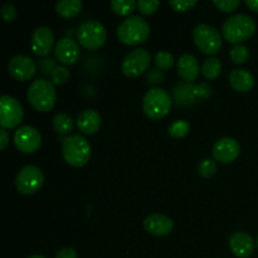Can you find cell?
Returning a JSON list of instances; mask_svg holds the SVG:
<instances>
[{
	"label": "cell",
	"instance_id": "cell-24",
	"mask_svg": "<svg viewBox=\"0 0 258 258\" xmlns=\"http://www.w3.org/2000/svg\"><path fill=\"white\" fill-rule=\"evenodd\" d=\"M110 7L117 15L127 17V15H131L138 4L134 0H113L110 3Z\"/></svg>",
	"mask_w": 258,
	"mask_h": 258
},
{
	"label": "cell",
	"instance_id": "cell-25",
	"mask_svg": "<svg viewBox=\"0 0 258 258\" xmlns=\"http://www.w3.org/2000/svg\"><path fill=\"white\" fill-rule=\"evenodd\" d=\"M154 62L159 70L168 71L174 66V55L166 50H159L154 55Z\"/></svg>",
	"mask_w": 258,
	"mask_h": 258
},
{
	"label": "cell",
	"instance_id": "cell-11",
	"mask_svg": "<svg viewBox=\"0 0 258 258\" xmlns=\"http://www.w3.org/2000/svg\"><path fill=\"white\" fill-rule=\"evenodd\" d=\"M14 144L19 151L33 154L42 145V136L35 127L30 125L20 126L14 133Z\"/></svg>",
	"mask_w": 258,
	"mask_h": 258
},
{
	"label": "cell",
	"instance_id": "cell-33",
	"mask_svg": "<svg viewBox=\"0 0 258 258\" xmlns=\"http://www.w3.org/2000/svg\"><path fill=\"white\" fill-rule=\"evenodd\" d=\"M2 17L8 23L14 22L15 18H17V8L10 3H7L2 7Z\"/></svg>",
	"mask_w": 258,
	"mask_h": 258
},
{
	"label": "cell",
	"instance_id": "cell-10",
	"mask_svg": "<svg viewBox=\"0 0 258 258\" xmlns=\"http://www.w3.org/2000/svg\"><path fill=\"white\" fill-rule=\"evenodd\" d=\"M24 111L17 98L9 95L0 97V126L2 128H15L20 125Z\"/></svg>",
	"mask_w": 258,
	"mask_h": 258
},
{
	"label": "cell",
	"instance_id": "cell-29",
	"mask_svg": "<svg viewBox=\"0 0 258 258\" xmlns=\"http://www.w3.org/2000/svg\"><path fill=\"white\" fill-rule=\"evenodd\" d=\"M217 171V164L216 161L212 159H204L199 163L198 165V173L199 175L203 178H212Z\"/></svg>",
	"mask_w": 258,
	"mask_h": 258
},
{
	"label": "cell",
	"instance_id": "cell-17",
	"mask_svg": "<svg viewBox=\"0 0 258 258\" xmlns=\"http://www.w3.org/2000/svg\"><path fill=\"white\" fill-rule=\"evenodd\" d=\"M144 227H145L149 233L154 234V236L163 237L168 236L173 232L174 222L168 216L156 213L146 217L145 221H144Z\"/></svg>",
	"mask_w": 258,
	"mask_h": 258
},
{
	"label": "cell",
	"instance_id": "cell-18",
	"mask_svg": "<svg viewBox=\"0 0 258 258\" xmlns=\"http://www.w3.org/2000/svg\"><path fill=\"white\" fill-rule=\"evenodd\" d=\"M176 71L185 82H193L198 77L201 66H199L198 59L193 54L185 53L179 57L178 62H176Z\"/></svg>",
	"mask_w": 258,
	"mask_h": 258
},
{
	"label": "cell",
	"instance_id": "cell-22",
	"mask_svg": "<svg viewBox=\"0 0 258 258\" xmlns=\"http://www.w3.org/2000/svg\"><path fill=\"white\" fill-rule=\"evenodd\" d=\"M52 127L59 135H66V134H70L73 130L75 121H73V118L68 113H55L52 118Z\"/></svg>",
	"mask_w": 258,
	"mask_h": 258
},
{
	"label": "cell",
	"instance_id": "cell-31",
	"mask_svg": "<svg viewBox=\"0 0 258 258\" xmlns=\"http://www.w3.org/2000/svg\"><path fill=\"white\" fill-rule=\"evenodd\" d=\"M169 4L176 12L184 13L188 12V10H190L193 8L197 4V0H170Z\"/></svg>",
	"mask_w": 258,
	"mask_h": 258
},
{
	"label": "cell",
	"instance_id": "cell-13",
	"mask_svg": "<svg viewBox=\"0 0 258 258\" xmlns=\"http://www.w3.org/2000/svg\"><path fill=\"white\" fill-rule=\"evenodd\" d=\"M53 44H54V34L50 28L42 25L33 32L30 47L33 53L38 57H47L52 50Z\"/></svg>",
	"mask_w": 258,
	"mask_h": 258
},
{
	"label": "cell",
	"instance_id": "cell-23",
	"mask_svg": "<svg viewBox=\"0 0 258 258\" xmlns=\"http://www.w3.org/2000/svg\"><path fill=\"white\" fill-rule=\"evenodd\" d=\"M222 71V63L219 58L209 57L202 64V73L207 80H216Z\"/></svg>",
	"mask_w": 258,
	"mask_h": 258
},
{
	"label": "cell",
	"instance_id": "cell-14",
	"mask_svg": "<svg viewBox=\"0 0 258 258\" xmlns=\"http://www.w3.org/2000/svg\"><path fill=\"white\" fill-rule=\"evenodd\" d=\"M214 160L228 164L236 160L239 155V144L233 138H222L213 145L212 149Z\"/></svg>",
	"mask_w": 258,
	"mask_h": 258
},
{
	"label": "cell",
	"instance_id": "cell-1",
	"mask_svg": "<svg viewBox=\"0 0 258 258\" xmlns=\"http://www.w3.org/2000/svg\"><path fill=\"white\" fill-rule=\"evenodd\" d=\"M92 155V148L85 136L81 134H71L62 139V156L67 164L81 168L88 163Z\"/></svg>",
	"mask_w": 258,
	"mask_h": 258
},
{
	"label": "cell",
	"instance_id": "cell-12",
	"mask_svg": "<svg viewBox=\"0 0 258 258\" xmlns=\"http://www.w3.org/2000/svg\"><path fill=\"white\" fill-rule=\"evenodd\" d=\"M10 76L18 81H28L37 73V64L30 57L25 54H18L10 59L8 64Z\"/></svg>",
	"mask_w": 258,
	"mask_h": 258
},
{
	"label": "cell",
	"instance_id": "cell-37",
	"mask_svg": "<svg viewBox=\"0 0 258 258\" xmlns=\"http://www.w3.org/2000/svg\"><path fill=\"white\" fill-rule=\"evenodd\" d=\"M8 144H9V134H8V131L5 128H2L0 130V149L5 150Z\"/></svg>",
	"mask_w": 258,
	"mask_h": 258
},
{
	"label": "cell",
	"instance_id": "cell-34",
	"mask_svg": "<svg viewBox=\"0 0 258 258\" xmlns=\"http://www.w3.org/2000/svg\"><path fill=\"white\" fill-rule=\"evenodd\" d=\"M39 67L40 71H42L44 75H50L57 66H55L54 59H52V58H44V59L39 62Z\"/></svg>",
	"mask_w": 258,
	"mask_h": 258
},
{
	"label": "cell",
	"instance_id": "cell-28",
	"mask_svg": "<svg viewBox=\"0 0 258 258\" xmlns=\"http://www.w3.org/2000/svg\"><path fill=\"white\" fill-rule=\"evenodd\" d=\"M70 71L64 66H57V67L53 70V72L50 73V82L53 85H63V83L67 82L70 80Z\"/></svg>",
	"mask_w": 258,
	"mask_h": 258
},
{
	"label": "cell",
	"instance_id": "cell-21",
	"mask_svg": "<svg viewBox=\"0 0 258 258\" xmlns=\"http://www.w3.org/2000/svg\"><path fill=\"white\" fill-rule=\"evenodd\" d=\"M82 2L81 0H59L55 4V12L62 18H75L82 10Z\"/></svg>",
	"mask_w": 258,
	"mask_h": 258
},
{
	"label": "cell",
	"instance_id": "cell-19",
	"mask_svg": "<svg viewBox=\"0 0 258 258\" xmlns=\"http://www.w3.org/2000/svg\"><path fill=\"white\" fill-rule=\"evenodd\" d=\"M101 115L93 108H86L78 115L77 127L83 135H93L101 127Z\"/></svg>",
	"mask_w": 258,
	"mask_h": 258
},
{
	"label": "cell",
	"instance_id": "cell-7",
	"mask_svg": "<svg viewBox=\"0 0 258 258\" xmlns=\"http://www.w3.org/2000/svg\"><path fill=\"white\" fill-rule=\"evenodd\" d=\"M193 39L197 47L204 54L218 53L222 48V35L214 27L208 24H198L193 30Z\"/></svg>",
	"mask_w": 258,
	"mask_h": 258
},
{
	"label": "cell",
	"instance_id": "cell-36",
	"mask_svg": "<svg viewBox=\"0 0 258 258\" xmlns=\"http://www.w3.org/2000/svg\"><path fill=\"white\" fill-rule=\"evenodd\" d=\"M54 258H78V256L75 249L71 248V247H64L57 252Z\"/></svg>",
	"mask_w": 258,
	"mask_h": 258
},
{
	"label": "cell",
	"instance_id": "cell-40",
	"mask_svg": "<svg viewBox=\"0 0 258 258\" xmlns=\"http://www.w3.org/2000/svg\"><path fill=\"white\" fill-rule=\"evenodd\" d=\"M257 248H258V237H257Z\"/></svg>",
	"mask_w": 258,
	"mask_h": 258
},
{
	"label": "cell",
	"instance_id": "cell-26",
	"mask_svg": "<svg viewBox=\"0 0 258 258\" xmlns=\"http://www.w3.org/2000/svg\"><path fill=\"white\" fill-rule=\"evenodd\" d=\"M229 57L236 64H244L249 58V49L244 44H237L229 52Z\"/></svg>",
	"mask_w": 258,
	"mask_h": 258
},
{
	"label": "cell",
	"instance_id": "cell-35",
	"mask_svg": "<svg viewBox=\"0 0 258 258\" xmlns=\"http://www.w3.org/2000/svg\"><path fill=\"white\" fill-rule=\"evenodd\" d=\"M211 93H212V88L209 87L207 83H202V85L194 86V95H196L197 97L207 98Z\"/></svg>",
	"mask_w": 258,
	"mask_h": 258
},
{
	"label": "cell",
	"instance_id": "cell-30",
	"mask_svg": "<svg viewBox=\"0 0 258 258\" xmlns=\"http://www.w3.org/2000/svg\"><path fill=\"white\" fill-rule=\"evenodd\" d=\"M139 12L143 15H151L158 10L160 3L158 0H139L138 3Z\"/></svg>",
	"mask_w": 258,
	"mask_h": 258
},
{
	"label": "cell",
	"instance_id": "cell-38",
	"mask_svg": "<svg viewBox=\"0 0 258 258\" xmlns=\"http://www.w3.org/2000/svg\"><path fill=\"white\" fill-rule=\"evenodd\" d=\"M246 5L253 12L258 13V0H247Z\"/></svg>",
	"mask_w": 258,
	"mask_h": 258
},
{
	"label": "cell",
	"instance_id": "cell-27",
	"mask_svg": "<svg viewBox=\"0 0 258 258\" xmlns=\"http://www.w3.org/2000/svg\"><path fill=\"white\" fill-rule=\"evenodd\" d=\"M190 130V125L185 120H178L171 123L168 128L169 135L173 138H184Z\"/></svg>",
	"mask_w": 258,
	"mask_h": 258
},
{
	"label": "cell",
	"instance_id": "cell-4",
	"mask_svg": "<svg viewBox=\"0 0 258 258\" xmlns=\"http://www.w3.org/2000/svg\"><path fill=\"white\" fill-rule=\"evenodd\" d=\"M150 34V25L139 15H131L120 23L117 27V38L126 45H136L144 43Z\"/></svg>",
	"mask_w": 258,
	"mask_h": 258
},
{
	"label": "cell",
	"instance_id": "cell-9",
	"mask_svg": "<svg viewBox=\"0 0 258 258\" xmlns=\"http://www.w3.org/2000/svg\"><path fill=\"white\" fill-rule=\"evenodd\" d=\"M151 64V55L144 48H136L123 58L121 70L126 77L135 78L145 73Z\"/></svg>",
	"mask_w": 258,
	"mask_h": 258
},
{
	"label": "cell",
	"instance_id": "cell-16",
	"mask_svg": "<svg viewBox=\"0 0 258 258\" xmlns=\"http://www.w3.org/2000/svg\"><path fill=\"white\" fill-rule=\"evenodd\" d=\"M229 248L238 258H248L254 252V241L246 232H236L229 238Z\"/></svg>",
	"mask_w": 258,
	"mask_h": 258
},
{
	"label": "cell",
	"instance_id": "cell-6",
	"mask_svg": "<svg viewBox=\"0 0 258 258\" xmlns=\"http://www.w3.org/2000/svg\"><path fill=\"white\" fill-rule=\"evenodd\" d=\"M77 39L86 49L96 50L106 43L107 30L102 23L97 20H87L78 27Z\"/></svg>",
	"mask_w": 258,
	"mask_h": 258
},
{
	"label": "cell",
	"instance_id": "cell-20",
	"mask_svg": "<svg viewBox=\"0 0 258 258\" xmlns=\"http://www.w3.org/2000/svg\"><path fill=\"white\" fill-rule=\"evenodd\" d=\"M229 85L237 92H248L254 86V77L247 70H234L229 73Z\"/></svg>",
	"mask_w": 258,
	"mask_h": 258
},
{
	"label": "cell",
	"instance_id": "cell-8",
	"mask_svg": "<svg viewBox=\"0 0 258 258\" xmlns=\"http://www.w3.org/2000/svg\"><path fill=\"white\" fill-rule=\"evenodd\" d=\"M44 183L43 171L35 165H27L18 173L15 179V186L18 191L24 196H32L37 193Z\"/></svg>",
	"mask_w": 258,
	"mask_h": 258
},
{
	"label": "cell",
	"instance_id": "cell-5",
	"mask_svg": "<svg viewBox=\"0 0 258 258\" xmlns=\"http://www.w3.org/2000/svg\"><path fill=\"white\" fill-rule=\"evenodd\" d=\"M173 101L170 95L160 87L150 88L144 96L143 110L151 120L164 118L170 111Z\"/></svg>",
	"mask_w": 258,
	"mask_h": 258
},
{
	"label": "cell",
	"instance_id": "cell-39",
	"mask_svg": "<svg viewBox=\"0 0 258 258\" xmlns=\"http://www.w3.org/2000/svg\"><path fill=\"white\" fill-rule=\"evenodd\" d=\"M28 258H47V257L40 256V254H33V256H30V257H28Z\"/></svg>",
	"mask_w": 258,
	"mask_h": 258
},
{
	"label": "cell",
	"instance_id": "cell-2",
	"mask_svg": "<svg viewBox=\"0 0 258 258\" xmlns=\"http://www.w3.org/2000/svg\"><path fill=\"white\" fill-rule=\"evenodd\" d=\"M27 97L34 110L39 112H48L52 110L57 101L55 87L49 80L38 78L28 87Z\"/></svg>",
	"mask_w": 258,
	"mask_h": 258
},
{
	"label": "cell",
	"instance_id": "cell-3",
	"mask_svg": "<svg viewBox=\"0 0 258 258\" xmlns=\"http://www.w3.org/2000/svg\"><path fill=\"white\" fill-rule=\"evenodd\" d=\"M256 32V23L247 14H234L226 19L222 27V33L231 44H241L251 38Z\"/></svg>",
	"mask_w": 258,
	"mask_h": 258
},
{
	"label": "cell",
	"instance_id": "cell-32",
	"mask_svg": "<svg viewBox=\"0 0 258 258\" xmlns=\"http://www.w3.org/2000/svg\"><path fill=\"white\" fill-rule=\"evenodd\" d=\"M213 4L224 13H231L239 7V0H214Z\"/></svg>",
	"mask_w": 258,
	"mask_h": 258
},
{
	"label": "cell",
	"instance_id": "cell-15",
	"mask_svg": "<svg viewBox=\"0 0 258 258\" xmlns=\"http://www.w3.org/2000/svg\"><path fill=\"white\" fill-rule=\"evenodd\" d=\"M54 54L55 58L63 64H75L81 57L80 45L72 38H62L55 43Z\"/></svg>",
	"mask_w": 258,
	"mask_h": 258
}]
</instances>
